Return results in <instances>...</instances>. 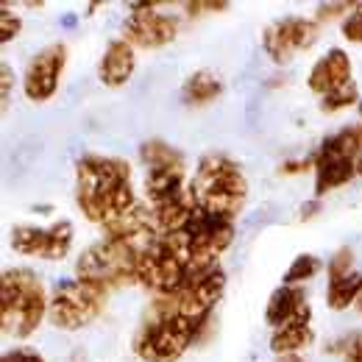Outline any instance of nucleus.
I'll use <instances>...</instances> for the list:
<instances>
[{"instance_id":"obj_1","label":"nucleus","mask_w":362,"mask_h":362,"mask_svg":"<svg viewBox=\"0 0 362 362\" xmlns=\"http://www.w3.org/2000/svg\"><path fill=\"white\" fill-rule=\"evenodd\" d=\"M76 201L87 221L109 226L136 206L132 189V165L117 156L87 153L76 165Z\"/></svg>"},{"instance_id":"obj_2","label":"nucleus","mask_w":362,"mask_h":362,"mask_svg":"<svg viewBox=\"0 0 362 362\" xmlns=\"http://www.w3.org/2000/svg\"><path fill=\"white\" fill-rule=\"evenodd\" d=\"M189 192L198 204V209L234 221V215L243 209L248 195V181L243 176L240 165L231 162L226 153H206L201 156L195 176L189 181Z\"/></svg>"},{"instance_id":"obj_3","label":"nucleus","mask_w":362,"mask_h":362,"mask_svg":"<svg viewBox=\"0 0 362 362\" xmlns=\"http://www.w3.org/2000/svg\"><path fill=\"white\" fill-rule=\"evenodd\" d=\"M47 301L42 279L28 268H14L3 273L0 281V320L3 332L14 337H28L40 329L47 315Z\"/></svg>"},{"instance_id":"obj_4","label":"nucleus","mask_w":362,"mask_h":362,"mask_svg":"<svg viewBox=\"0 0 362 362\" xmlns=\"http://www.w3.org/2000/svg\"><path fill=\"white\" fill-rule=\"evenodd\" d=\"M106 287L90 281V279H67L62 281L53 296H50V307L47 317L56 329L62 332H76L90 326L95 317L103 313L106 307Z\"/></svg>"},{"instance_id":"obj_5","label":"nucleus","mask_w":362,"mask_h":362,"mask_svg":"<svg viewBox=\"0 0 362 362\" xmlns=\"http://www.w3.org/2000/svg\"><path fill=\"white\" fill-rule=\"evenodd\" d=\"M139 248L126 240H103L90 245L78 259V279H90L109 287L132 284L136 281V265H139Z\"/></svg>"},{"instance_id":"obj_6","label":"nucleus","mask_w":362,"mask_h":362,"mask_svg":"<svg viewBox=\"0 0 362 362\" xmlns=\"http://www.w3.org/2000/svg\"><path fill=\"white\" fill-rule=\"evenodd\" d=\"M198 329L176 315H148L134 337V354L142 362H176L195 340Z\"/></svg>"},{"instance_id":"obj_7","label":"nucleus","mask_w":362,"mask_h":362,"mask_svg":"<svg viewBox=\"0 0 362 362\" xmlns=\"http://www.w3.org/2000/svg\"><path fill=\"white\" fill-rule=\"evenodd\" d=\"M159 3H134L132 14L123 25V40L132 47H165L170 45L179 34V20L170 14H159L156 11Z\"/></svg>"},{"instance_id":"obj_8","label":"nucleus","mask_w":362,"mask_h":362,"mask_svg":"<svg viewBox=\"0 0 362 362\" xmlns=\"http://www.w3.org/2000/svg\"><path fill=\"white\" fill-rule=\"evenodd\" d=\"M11 248L23 257H40V259H64L73 248V223L59 221L47 228L37 226H14L11 228Z\"/></svg>"},{"instance_id":"obj_9","label":"nucleus","mask_w":362,"mask_h":362,"mask_svg":"<svg viewBox=\"0 0 362 362\" xmlns=\"http://www.w3.org/2000/svg\"><path fill=\"white\" fill-rule=\"evenodd\" d=\"M317 42V23L304 17H284L276 20L262 34V47L276 64L293 62L296 53L310 50Z\"/></svg>"},{"instance_id":"obj_10","label":"nucleus","mask_w":362,"mask_h":362,"mask_svg":"<svg viewBox=\"0 0 362 362\" xmlns=\"http://www.w3.org/2000/svg\"><path fill=\"white\" fill-rule=\"evenodd\" d=\"M64 64H67V47L62 42L42 47L25 67V76H23L25 98L34 103H45L47 98H53V92L59 90V78L64 73Z\"/></svg>"},{"instance_id":"obj_11","label":"nucleus","mask_w":362,"mask_h":362,"mask_svg":"<svg viewBox=\"0 0 362 362\" xmlns=\"http://www.w3.org/2000/svg\"><path fill=\"white\" fill-rule=\"evenodd\" d=\"M187 234H189V243H192V257L218 262V257L234 240V223L226 218L209 215L204 209H195V215L187 226Z\"/></svg>"},{"instance_id":"obj_12","label":"nucleus","mask_w":362,"mask_h":362,"mask_svg":"<svg viewBox=\"0 0 362 362\" xmlns=\"http://www.w3.org/2000/svg\"><path fill=\"white\" fill-rule=\"evenodd\" d=\"M310 317H313V310H310L301 287L281 284L279 290L271 293L265 320H268V326H273V332L284 329V326H310Z\"/></svg>"},{"instance_id":"obj_13","label":"nucleus","mask_w":362,"mask_h":362,"mask_svg":"<svg viewBox=\"0 0 362 362\" xmlns=\"http://www.w3.org/2000/svg\"><path fill=\"white\" fill-rule=\"evenodd\" d=\"M349 81H351V59L340 47H332L323 59H317L315 67L310 70V78H307L310 90L320 98H326L329 92H334Z\"/></svg>"},{"instance_id":"obj_14","label":"nucleus","mask_w":362,"mask_h":362,"mask_svg":"<svg viewBox=\"0 0 362 362\" xmlns=\"http://www.w3.org/2000/svg\"><path fill=\"white\" fill-rule=\"evenodd\" d=\"M134 67H136L134 47L129 45L126 40H115V42H109L103 59H100V64H98V76H100V81L106 87H123L134 76Z\"/></svg>"},{"instance_id":"obj_15","label":"nucleus","mask_w":362,"mask_h":362,"mask_svg":"<svg viewBox=\"0 0 362 362\" xmlns=\"http://www.w3.org/2000/svg\"><path fill=\"white\" fill-rule=\"evenodd\" d=\"M315 159V195L323 198L326 192L349 184L357 176V162L354 159H329V156H313Z\"/></svg>"},{"instance_id":"obj_16","label":"nucleus","mask_w":362,"mask_h":362,"mask_svg":"<svg viewBox=\"0 0 362 362\" xmlns=\"http://www.w3.org/2000/svg\"><path fill=\"white\" fill-rule=\"evenodd\" d=\"M221 92H223V81H221L215 73L198 70V73H192V76L184 81L181 98H184L187 106H204V103H212Z\"/></svg>"},{"instance_id":"obj_17","label":"nucleus","mask_w":362,"mask_h":362,"mask_svg":"<svg viewBox=\"0 0 362 362\" xmlns=\"http://www.w3.org/2000/svg\"><path fill=\"white\" fill-rule=\"evenodd\" d=\"M317 156H329V159H360L362 156V126H346L343 132L334 136L323 139V145L317 148Z\"/></svg>"},{"instance_id":"obj_18","label":"nucleus","mask_w":362,"mask_h":362,"mask_svg":"<svg viewBox=\"0 0 362 362\" xmlns=\"http://www.w3.org/2000/svg\"><path fill=\"white\" fill-rule=\"evenodd\" d=\"M313 340H315L313 326H284V329L273 332L271 349L273 354H279V357H293V354L304 351Z\"/></svg>"},{"instance_id":"obj_19","label":"nucleus","mask_w":362,"mask_h":362,"mask_svg":"<svg viewBox=\"0 0 362 362\" xmlns=\"http://www.w3.org/2000/svg\"><path fill=\"white\" fill-rule=\"evenodd\" d=\"M362 296V273H349L343 279H334L329 281V290H326V298H329V307L332 310H346L349 304L360 301Z\"/></svg>"},{"instance_id":"obj_20","label":"nucleus","mask_w":362,"mask_h":362,"mask_svg":"<svg viewBox=\"0 0 362 362\" xmlns=\"http://www.w3.org/2000/svg\"><path fill=\"white\" fill-rule=\"evenodd\" d=\"M142 153V162L148 168H176V165H184V156H181L176 148H170L168 142L162 139H151L139 148Z\"/></svg>"},{"instance_id":"obj_21","label":"nucleus","mask_w":362,"mask_h":362,"mask_svg":"<svg viewBox=\"0 0 362 362\" xmlns=\"http://www.w3.org/2000/svg\"><path fill=\"white\" fill-rule=\"evenodd\" d=\"M320 259H317L315 254H301V257H296L293 259V265H290V271L284 273V284H290V287H298L301 281H310L313 276L320 273Z\"/></svg>"},{"instance_id":"obj_22","label":"nucleus","mask_w":362,"mask_h":362,"mask_svg":"<svg viewBox=\"0 0 362 362\" xmlns=\"http://www.w3.org/2000/svg\"><path fill=\"white\" fill-rule=\"evenodd\" d=\"M351 103H360V90H357L354 81H349V84L337 87L334 92H329L326 98H320V112L332 115V112H340V109H346Z\"/></svg>"},{"instance_id":"obj_23","label":"nucleus","mask_w":362,"mask_h":362,"mask_svg":"<svg viewBox=\"0 0 362 362\" xmlns=\"http://www.w3.org/2000/svg\"><path fill=\"white\" fill-rule=\"evenodd\" d=\"M23 31V20L8 11V6L0 8V42H11Z\"/></svg>"},{"instance_id":"obj_24","label":"nucleus","mask_w":362,"mask_h":362,"mask_svg":"<svg viewBox=\"0 0 362 362\" xmlns=\"http://www.w3.org/2000/svg\"><path fill=\"white\" fill-rule=\"evenodd\" d=\"M351 262H354L351 248H340V251L334 254V259L329 262V281H334V279H343V276L354 273L351 271Z\"/></svg>"},{"instance_id":"obj_25","label":"nucleus","mask_w":362,"mask_h":362,"mask_svg":"<svg viewBox=\"0 0 362 362\" xmlns=\"http://www.w3.org/2000/svg\"><path fill=\"white\" fill-rule=\"evenodd\" d=\"M343 34H346L349 42H360L362 45V3H357L354 11L346 17V23H343Z\"/></svg>"},{"instance_id":"obj_26","label":"nucleus","mask_w":362,"mask_h":362,"mask_svg":"<svg viewBox=\"0 0 362 362\" xmlns=\"http://www.w3.org/2000/svg\"><path fill=\"white\" fill-rule=\"evenodd\" d=\"M340 354H343V362H362V332H354L351 337H346L340 343Z\"/></svg>"},{"instance_id":"obj_27","label":"nucleus","mask_w":362,"mask_h":362,"mask_svg":"<svg viewBox=\"0 0 362 362\" xmlns=\"http://www.w3.org/2000/svg\"><path fill=\"white\" fill-rule=\"evenodd\" d=\"M357 3H326V6H317V20H334L340 14H351Z\"/></svg>"},{"instance_id":"obj_28","label":"nucleus","mask_w":362,"mask_h":362,"mask_svg":"<svg viewBox=\"0 0 362 362\" xmlns=\"http://www.w3.org/2000/svg\"><path fill=\"white\" fill-rule=\"evenodd\" d=\"M0 362H45V357L40 351H34V349H14V351L3 354Z\"/></svg>"},{"instance_id":"obj_29","label":"nucleus","mask_w":362,"mask_h":362,"mask_svg":"<svg viewBox=\"0 0 362 362\" xmlns=\"http://www.w3.org/2000/svg\"><path fill=\"white\" fill-rule=\"evenodd\" d=\"M189 14H201V11H226L228 8V3H223V0H204V3H187L184 6Z\"/></svg>"},{"instance_id":"obj_30","label":"nucleus","mask_w":362,"mask_h":362,"mask_svg":"<svg viewBox=\"0 0 362 362\" xmlns=\"http://www.w3.org/2000/svg\"><path fill=\"white\" fill-rule=\"evenodd\" d=\"M0 78H3V109H6L8 100H11V84H14V73H11L8 64L0 67Z\"/></svg>"},{"instance_id":"obj_31","label":"nucleus","mask_w":362,"mask_h":362,"mask_svg":"<svg viewBox=\"0 0 362 362\" xmlns=\"http://www.w3.org/2000/svg\"><path fill=\"white\" fill-rule=\"evenodd\" d=\"M307 168H315V159H313V156L304 159V162H287V165L281 168V173H301V170H307Z\"/></svg>"},{"instance_id":"obj_32","label":"nucleus","mask_w":362,"mask_h":362,"mask_svg":"<svg viewBox=\"0 0 362 362\" xmlns=\"http://www.w3.org/2000/svg\"><path fill=\"white\" fill-rule=\"evenodd\" d=\"M313 212H317V201L315 204H307V206H304V218H313Z\"/></svg>"},{"instance_id":"obj_33","label":"nucleus","mask_w":362,"mask_h":362,"mask_svg":"<svg viewBox=\"0 0 362 362\" xmlns=\"http://www.w3.org/2000/svg\"><path fill=\"white\" fill-rule=\"evenodd\" d=\"M281 362H301V357H298V354H293V357H281Z\"/></svg>"},{"instance_id":"obj_34","label":"nucleus","mask_w":362,"mask_h":362,"mask_svg":"<svg viewBox=\"0 0 362 362\" xmlns=\"http://www.w3.org/2000/svg\"><path fill=\"white\" fill-rule=\"evenodd\" d=\"M357 176H362V156L357 159Z\"/></svg>"},{"instance_id":"obj_35","label":"nucleus","mask_w":362,"mask_h":362,"mask_svg":"<svg viewBox=\"0 0 362 362\" xmlns=\"http://www.w3.org/2000/svg\"><path fill=\"white\" fill-rule=\"evenodd\" d=\"M360 115H362V100H360Z\"/></svg>"},{"instance_id":"obj_36","label":"nucleus","mask_w":362,"mask_h":362,"mask_svg":"<svg viewBox=\"0 0 362 362\" xmlns=\"http://www.w3.org/2000/svg\"><path fill=\"white\" fill-rule=\"evenodd\" d=\"M360 310H362V296H360Z\"/></svg>"}]
</instances>
